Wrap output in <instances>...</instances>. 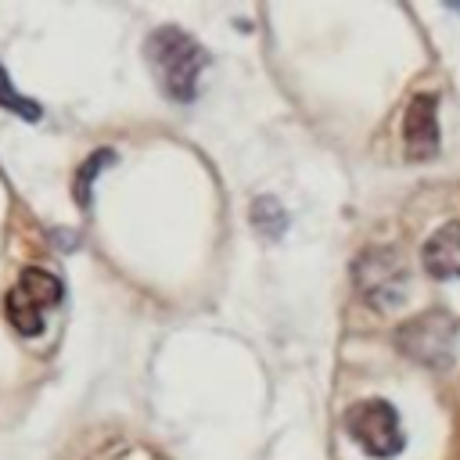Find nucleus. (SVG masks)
Segmentation results:
<instances>
[{
    "label": "nucleus",
    "instance_id": "f257e3e1",
    "mask_svg": "<svg viewBox=\"0 0 460 460\" xmlns=\"http://www.w3.org/2000/svg\"><path fill=\"white\" fill-rule=\"evenodd\" d=\"M144 54H147V65H151V72H155V79L169 101L187 104L198 97V79H201L208 58L194 36H187L176 25H162L147 36Z\"/></svg>",
    "mask_w": 460,
    "mask_h": 460
},
{
    "label": "nucleus",
    "instance_id": "f03ea898",
    "mask_svg": "<svg viewBox=\"0 0 460 460\" xmlns=\"http://www.w3.org/2000/svg\"><path fill=\"white\" fill-rule=\"evenodd\" d=\"M61 302V280L40 266H29L22 270V277L14 280V288L7 291L4 298V309H7V320L18 334L32 338L43 331L47 323V313Z\"/></svg>",
    "mask_w": 460,
    "mask_h": 460
},
{
    "label": "nucleus",
    "instance_id": "7ed1b4c3",
    "mask_svg": "<svg viewBox=\"0 0 460 460\" xmlns=\"http://www.w3.org/2000/svg\"><path fill=\"white\" fill-rule=\"evenodd\" d=\"M345 435L377 460H388L395 453H402L406 435L399 428V417L392 410V402L385 399H359L345 410Z\"/></svg>",
    "mask_w": 460,
    "mask_h": 460
},
{
    "label": "nucleus",
    "instance_id": "20e7f679",
    "mask_svg": "<svg viewBox=\"0 0 460 460\" xmlns=\"http://www.w3.org/2000/svg\"><path fill=\"white\" fill-rule=\"evenodd\" d=\"M356 284H359V295L370 302V305H392L399 295H402V284H406V270L402 262L395 259L392 248H374V252H363L359 262H356Z\"/></svg>",
    "mask_w": 460,
    "mask_h": 460
},
{
    "label": "nucleus",
    "instance_id": "39448f33",
    "mask_svg": "<svg viewBox=\"0 0 460 460\" xmlns=\"http://www.w3.org/2000/svg\"><path fill=\"white\" fill-rule=\"evenodd\" d=\"M453 334H456V327H453L442 313H424L420 320H413V323H406V327L399 331V349H406V352L417 356L420 363L442 367V359L435 356V349H442V356L449 359V352H453Z\"/></svg>",
    "mask_w": 460,
    "mask_h": 460
},
{
    "label": "nucleus",
    "instance_id": "423d86ee",
    "mask_svg": "<svg viewBox=\"0 0 460 460\" xmlns=\"http://www.w3.org/2000/svg\"><path fill=\"white\" fill-rule=\"evenodd\" d=\"M402 140L410 158H431L438 151V122H435V93H417L402 119Z\"/></svg>",
    "mask_w": 460,
    "mask_h": 460
},
{
    "label": "nucleus",
    "instance_id": "0eeeda50",
    "mask_svg": "<svg viewBox=\"0 0 460 460\" xmlns=\"http://www.w3.org/2000/svg\"><path fill=\"white\" fill-rule=\"evenodd\" d=\"M420 259H424V270L438 280H449V277H460V219L438 226L424 248H420Z\"/></svg>",
    "mask_w": 460,
    "mask_h": 460
},
{
    "label": "nucleus",
    "instance_id": "6e6552de",
    "mask_svg": "<svg viewBox=\"0 0 460 460\" xmlns=\"http://www.w3.org/2000/svg\"><path fill=\"white\" fill-rule=\"evenodd\" d=\"M0 108H7V111H14V115H22L25 122H36V119L43 115V108H40L36 101L22 97V93L11 86V79H7V72H4V65H0Z\"/></svg>",
    "mask_w": 460,
    "mask_h": 460
},
{
    "label": "nucleus",
    "instance_id": "1a4fd4ad",
    "mask_svg": "<svg viewBox=\"0 0 460 460\" xmlns=\"http://www.w3.org/2000/svg\"><path fill=\"white\" fill-rule=\"evenodd\" d=\"M252 223H255L266 237H277V234L288 226V216H284V208H280L273 198H255V205H252Z\"/></svg>",
    "mask_w": 460,
    "mask_h": 460
},
{
    "label": "nucleus",
    "instance_id": "9d476101",
    "mask_svg": "<svg viewBox=\"0 0 460 460\" xmlns=\"http://www.w3.org/2000/svg\"><path fill=\"white\" fill-rule=\"evenodd\" d=\"M111 158H115L111 151H97V155H90V162L79 169V176H75V198H79V205H90V183H93L97 169L108 165Z\"/></svg>",
    "mask_w": 460,
    "mask_h": 460
}]
</instances>
